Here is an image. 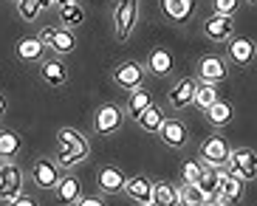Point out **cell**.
Here are the masks:
<instances>
[{
	"instance_id": "277c9868",
	"label": "cell",
	"mask_w": 257,
	"mask_h": 206,
	"mask_svg": "<svg viewBox=\"0 0 257 206\" xmlns=\"http://www.w3.org/2000/svg\"><path fill=\"white\" fill-rule=\"evenodd\" d=\"M198 155H201V161L209 164V167H226L229 155H232V144H229L223 136H209V138H204Z\"/></svg>"
},
{
	"instance_id": "603a6c76",
	"label": "cell",
	"mask_w": 257,
	"mask_h": 206,
	"mask_svg": "<svg viewBox=\"0 0 257 206\" xmlns=\"http://www.w3.org/2000/svg\"><path fill=\"white\" fill-rule=\"evenodd\" d=\"M254 43L246 37H232L229 40V57H232V62H237V65H249L251 60H254Z\"/></svg>"
},
{
	"instance_id": "2e32d148",
	"label": "cell",
	"mask_w": 257,
	"mask_h": 206,
	"mask_svg": "<svg viewBox=\"0 0 257 206\" xmlns=\"http://www.w3.org/2000/svg\"><path fill=\"white\" fill-rule=\"evenodd\" d=\"M124 195H127L133 203H139V206L153 203V181L147 175L127 178V181H124Z\"/></svg>"
},
{
	"instance_id": "5bb4252c",
	"label": "cell",
	"mask_w": 257,
	"mask_h": 206,
	"mask_svg": "<svg viewBox=\"0 0 257 206\" xmlns=\"http://www.w3.org/2000/svg\"><path fill=\"white\" fill-rule=\"evenodd\" d=\"M159 136H161V141H164L167 147H173V150H184L187 141H189V130H187V124H184L181 119H164Z\"/></svg>"
},
{
	"instance_id": "6da1fadb",
	"label": "cell",
	"mask_w": 257,
	"mask_h": 206,
	"mask_svg": "<svg viewBox=\"0 0 257 206\" xmlns=\"http://www.w3.org/2000/svg\"><path fill=\"white\" fill-rule=\"evenodd\" d=\"M57 144H60V155H57V164L60 167H76L79 161L88 158L91 147H88V138L74 127H60L57 130Z\"/></svg>"
},
{
	"instance_id": "74e56055",
	"label": "cell",
	"mask_w": 257,
	"mask_h": 206,
	"mask_svg": "<svg viewBox=\"0 0 257 206\" xmlns=\"http://www.w3.org/2000/svg\"><path fill=\"white\" fill-rule=\"evenodd\" d=\"M3 113H6V96L0 93V119H3Z\"/></svg>"
},
{
	"instance_id": "4316f807",
	"label": "cell",
	"mask_w": 257,
	"mask_h": 206,
	"mask_svg": "<svg viewBox=\"0 0 257 206\" xmlns=\"http://www.w3.org/2000/svg\"><path fill=\"white\" fill-rule=\"evenodd\" d=\"M164 119H167L164 110H161V107L156 105V102H153V105L147 107V110H144L142 116H139L136 122H139V127H142L144 133H159L161 124H164Z\"/></svg>"
},
{
	"instance_id": "ba28073f",
	"label": "cell",
	"mask_w": 257,
	"mask_h": 206,
	"mask_svg": "<svg viewBox=\"0 0 257 206\" xmlns=\"http://www.w3.org/2000/svg\"><path fill=\"white\" fill-rule=\"evenodd\" d=\"M62 178V167L51 158H37L31 167V181L37 183L40 189H54Z\"/></svg>"
},
{
	"instance_id": "30bf717a",
	"label": "cell",
	"mask_w": 257,
	"mask_h": 206,
	"mask_svg": "<svg viewBox=\"0 0 257 206\" xmlns=\"http://www.w3.org/2000/svg\"><path fill=\"white\" fill-rule=\"evenodd\" d=\"M204 34L212 43H229V40L234 37V17L215 15V12H212V17L204 20Z\"/></svg>"
},
{
	"instance_id": "8992f818",
	"label": "cell",
	"mask_w": 257,
	"mask_h": 206,
	"mask_svg": "<svg viewBox=\"0 0 257 206\" xmlns=\"http://www.w3.org/2000/svg\"><path fill=\"white\" fill-rule=\"evenodd\" d=\"M144 77H147V68H144L142 62H136V60H127V62H121V65L113 68V82L119 85V88H124V91L142 88Z\"/></svg>"
},
{
	"instance_id": "60d3db41",
	"label": "cell",
	"mask_w": 257,
	"mask_h": 206,
	"mask_svg": "<svg viewBox=\"0 0 257 206\" xmlns=\"http://www.w3.org/2000/svg\"><path fill=\"white\" fill-rule=\"evenodd\" d=\"M147 206H156V203H147Z\"/></svg>"
},
{
	"instance_id": "1f68e13d",
	"label": "cell",
	"mask_w": 257,
	"mask_h": 206,
	"mask_svg": "<svg viewBox=\"0 0 257 206\" xmlns=\"http://www.w3.org/2000/svg\"><path fill=\"white\" fill-rule=\"evenodd\" d=\"M40 12H43V9H40L37 0H17V15L23 17L26 23H34L40 17Z\"/></svg>"
},
{
	"instance_id": "4dcf8cb0",
	"label": "cell",
	"mask_w": 257,
	"mask_h": 206,
	"mask_svg": "<svg viewBox=\"0 0 257 206\" xmlns=\"http://www.w3.org/2000/svg\"><path fill=\"white\" fill-rule=\"evenodd\" d=\"M178 198H181V206H204L206 195L201 192V186H198V183H181Z\"/></svg>"
},
{
	"instance_id": "f1b7e54d",
	"label": "cell",
	"mask_w": 257,
	"mask_h": 206,
	"mask_svg": "<svg viewBox=\"0 0 257 206\" xmlns=\"http://www.w3.org/2000/svg\"><path fill=\"white\" fill-rule=\"evenodd\" d=\"M17 153H20V136L15 130H0V158L12 161Z\"/></svg>"
},
{
	"instance_id": "ffe728a7",
	"label": "cell",
	"mask_w": 257,
	"mask_h": 206,
	"mask_svg": "<svg viewBox=\"0 0 257 206\" xmlns=\"http://www.w3.org/2000/svg\"><path fill=\"white\" fill-rule=\"evenodd\" d=\"M17 60H23V62H40L43 60V54H46V43L40 37H23V40H17Z\"/></svg>"
},
{
	"instance_id": "3957f363",
	"label": "cell",
	"mask_w": 257,
	"mask_h": 206,
	"mask_svg": "<svg viewBox=\"0 0 257 206\" xmlns=\"http://www.w3.org/2000/svg\"><path fill=\"white\" fill-rule=\"evenodd\" d=\"M23 192V172L15 161H3L0 164V203L15 200Z\"/></svg>"
},
{
	"instance_id": "ab89813d",
	"label": "cell",
	"mask_w": 257,
	"mask_h": 206,
	"mask_svg": "<svg viewBox=\"0 0 257 206\" xmlns=\"http://www.w3.org/2000/svg\"><path fill=\"white\" fill-rule=\"evenodd\" d=\"M57 3H74V0H57ZM76 3H79V0H76Z\"/></svg>"
},
{
	"instance_id": "d590c367",
	"label": "cell",
	"mask_w": 257,
	"mask_h": 206,
	"mask_svg": "<svg viewBox=\"0 0 257 206\" xmlns=\"http://www.w3.org/2000/svg\"><path fill=\"white\" fill-rule=\"evenodd\" d=\"M76 206H105V200L96 198V195H91V198H79V200H76Z\"/></svg>"
},
{
	"instance_id": "44dd1931",
	"label": "cell",
	"mask_w": 257,
	"mask_h": 206,
	"mask_svg": "<svg viewBox=\"0 0 257 206\" xmlns=\"http://www.w3.org/2000/svg\"><path fill=\"white\" fill-rule=\"evenodd\" d=\"M175 68V60L173 54L167 51V48H153L150 51V60H147V71L156 74V77H170Z\"/></svg>"
},
{
	"instance_id": "cb8c5ba5",
	"label": "cell",
	"mask_w": 257,
	"mask_h": 206,
	"mask_svg": "<svg viewBox=\"0 0 257 206\" xmlns=\"http://www.w3.org/2000/svg\"><path fill=\"white\" fill-rule=\"evenodd\" d=\"M153 203L156 206H181L178 186H173L170 181H156L153 183Z\"/></svg>"
},
{
	"instance_id": "d6986e66",
	"label": "cell",
	"mask_w": 257,
	"mask_h": 206,
	"mask_svg": "<svg viewBox=\"0 0 257 206\" xmlns=\"http://www.w3.org/2000/svg\"><path fill=\"white\" fill-rule=\"evenodd\" d=\"M195 9H198L195 0H161V12L173 23H189L192 15H195Z\"/></svg>"
},
{
	"instance_id": "9c48e42d",
	"label": "cell",
	"mask_w": 257,
	"mask_h": 206,
	"mask_svg": "<svg viewBox=\"0 0 257 206\" xmlns=\"http://www.w3.org/2000/svg\"><path fill=\"white\" fill-rule=\"evenodd\" d=\"M195 91H198V79L184 77L167 91V102H170V107H175V110H184V107L195 105Z\"/></svg>"
},
{
	"instance_id": "4fadbf2b",
	"label": "cell",
	"mask_w": 257,
	"mask_h": 206,
	"mask_svg": "<svg viewBox=\"0 0 257 206\" xmlns=\"http://www.w3.org/2000/svg\"><path fill=\"white\" fill-rule=\"evenodd\" d=\"M124 181H127V175L119 167H113V164H107V167H102L96 172V186L102 195H119V192H124Z\"/></svg>"
},
{
	"instance_id": "d4e9b609",
	"label": "cell",
	"mask_w": 257,
	"mask_h": 206,
	"mask_svg": "<svg viewBox=\"0 0 257 206\" xmlns=\"http://www.w3.org/2000/svg\"><path fill=\"white\" fill-rule=\"evenodd\" d=\"M218 181H220V167L204 164V167H201V178H198V186H201V192L206 195V200L218 198Z\"/></svg>"
},
{
	"instance_id": "8d00e7d4",
	"label": "cell",
	"mask_w": 257,
	"mask_h": 206,
	"mask_svg": "<svg viewBox=\"0 0 257 206\" xmlns=\"http://www.w3.org/2000/svg\"><path fill=\"white\" fill-rule=\"evenodd\" d=\"M37 3H40V9H43V12H46V9H51L54 3H57V0H37Z\"/></svg>"
},
{
	"instance_id": "7a4b0ae2",
	"label": "cell",
	"mask_w": 257,
	"mask_h": 206,
	"mask_svg": "<svg viewBox=\"0 0 257 206\" xmlns=\"http://www.w3.org/2000/svg\"><path fill=\"white\" fill-rule=\"evenodd\" d=\"M226 169H229V172H234L243 183L254 181V178H257V153H254V150H249V147H232V155H229Z\"/></svg>"
},
{
	"instance_id": "f546056e",
	"label": "cell",
	"mask_w": 257,
	"mask_h": 206,
	"mask_svg": "<svg viewBox=\"0 0 257 206\" xmlns=\"http://www.w3.org/2000/svg\"><path fill=\"white\" fill-rule=\"evenodd\" d=\"M218 99H220L218 85H212V82H198V91H195V107L206 110V107L215 105Z\"/></svg>"
},
{
	"instance_id": "d6a6232c",
	"label": "cell",
	"mask_w": 257,
	"mask_h": 206,
	"mask_svg": "<svg viewBox=\"0 0 257 206\" xmlns=\"http://www.w3.org/2000/svg\"><path fill=\"white\" fill-rule=\"evenodd\" d=\"M201 167H204V161H195L189 158L181 164V181L184 183H198V178H201Z\"/></svg>"
},
{
	"instance_id": "83f0119b",
	"label": "cell",
	"mask_w": 257,
	"mask_h": 206,
	"mask_svg": "<svg viewBox=\"0 0 257 206\" xmlns=\"http://www.w3.org/2000/svg\"><path fill=\"white\" fill-rule=\"evenodd\" d=\"M60 20L65 29H76V26L85 23V9L79 3H60Z\"/></svg>"
},
{
	"instance_id": "e0dca14e",
	"label": "cell",
	"mask_w": 257,
	"mask_h": 206,
	"mask_svg": "<svg viewBox=\"0 0 257 206\" xmlns=\"http://www.w3.org/2000/svg\"><path fill=\"white\" fill-rule=\"evenodd\" d=\"M82 198V181L76 175H62L60 183L54 186V200L60 206H71Z\"/></svg>"
},
{
	"instance_id": "8fae6325",
	"label": "cell",
	"mask_w": 257,
	"mask_h": 206,
	"mask_svg": "<svg viewBox=\"0 0 257 206\" xmlns=\"http://www.w3.org/2000/svg\"><path fill=\"white\" fill-rule=\"evenodd\" d=\"M124 122V110L116 105H102L96 110V119H93V130H96L99 136H113L116 130L121 127Z\"/></svg>"
},
{
	"instance_id": "e575fe53",
	"label": "cell",
	"mask_w": 257,
	"mask_h": 206,
	"mask_svg": "<svg viewBox=\"0 0 257 206\" xmlns=\"http://www.w3.org/2000/svg\"><path fill=\"white\" fill-rule=\"evenodd\" d=\"M6 206H40V203H37L34 198H31V195H23V192H20V195H17L15 200H9Z\"/></svg>"
},
{
	"instance_id": "484cf974",
	"label": "cell",
	"mask_w": 257,
	"mask_h": 206,
	"mask_svg": "<svg viewBox=\"0 0 257 206\" xmlns=\"http://www.w3.org/2000/svg\"><path fill=\"white\" fill-rule=\"evenodd\" d=\"M153 105V93L147 91V88H133V91H130V99H127V113L133 116V119H139V116L144 113V110H147V107Z\"/></svg>"
},
{
	"instance_id": "7402d4cb",
	"label": "cell",
	"mask_w": 257,
	"mask_h": 206,
	"mask_svg": "<svg viewBox=\"0 0 257 206\" xmlns=\"http://www.w3.org/2000/svg\"><path fill=\"white\" fill-rule=\"evenodd\" d=\"M206 119H209L212 127H226V124H232L234 119V107L229 99H218L215 105L206 107Z\"/></svg>"
},
{
	"instance_id": "9a60e30c",
	"label": "cell",
	"mask_w": 257,
	"mask_h": 206,
	"mask_svg": "<svg viewBox=\"0 0 257 206\" xmlns=\"http://www.w3.org/2000/svg\"><path fill=\"white\" fill-rule=\"evenodd\" d=\"M226 77H229L226 60H220V57H204V60L198 62V82L220 85V82H226Z\"/></svg>"
},
{
	"instance_id": "836d02e7",
	"label": "cell",
	"mask_w": 257,
	"mask_h": 206,
	"mask_svg": "<svg viewBox=\"0 0 257 206\" xmlns=\"http://www.w3.org/2000/svg\"><path fill=\"white\" fill-rule=\"evenodd\" d=\"M237 9H240V0H212V12H215V15L234 17Z\"/></svg>"
},
{
	"instance_id": "ac0fdd59",
	"label": "cell",
	"mask_w": 257,
	"mask_h": 206,
	"mask_svg": "<svg viewBox=\"0 0 257 206\" xmlns=\"http://www.w3.org/2000/svg\"><path fill=\"white\" fill-rule=\"evenodd\" d=\"M40 77H43L46 85L60 88V85L68 82V68H65V62H62L60 57H48V60L40 62Z\"/></svg>"
},
{
	"instance_id": "52a82bcc",
	"label": "cell",
	"mask_w": 257,
	"mask_h": 206,
	"mask_svg": "<svg viewBox=\"0 0 257 206\" xmlns=\"http://www.w3.org/2000/svg\"><path fill=\"white\" fill-rule=\"evenodd\" d=\"M43 43H46V48H51L54 54H71L76 48V37L71 29H54V26H48V29H40L37 34Z\"/></svg>"
},
{
	"instance_id": "b9f144b4",
	"label": "cell",
	"mask_w": 257,
	"mask_h": 206,
	"mask_svg": "<svg viewBox=\"0 0 257 206\" xmlns=\"http://www.w3.org/2000/svg\"><path fill=\"white\" fill-rule=\"evenodd\" d=\"M218 206H223V203H218Z\"/></svg>"
},
{
	"instance_id": "f35d334b",
	"label": "cell",
	"mask_w": 257,
	"mask_h": 206,
	"mask_svg": "<svg viewBox=\"0 0 257 206\" xmlns=\"http://www.w3.org/2000/svg\"><path fill=\"white\" fill-rule=\"evenodd\" d=\"M240 3H249V6H257V0H240Z\"/></svg>"
},
{
	"instance_id": "7c38bea8",
	"label": "cell",
	"mask_w": 257,
	"mask_h": 206,
	"mask_svg": "<svg viewBox=\"0 0 257 206\" xmlns=\"http://www.w3.org/2000/svg\"><path fill=\"white\" fill-rule=\"evenodd\" d=\"M218 200L223 206H234L243 200V181L223 167H220V181H218Z\"/></svg>"
},
{
	"instance_id": "5b68a950",
	"label": "cell",
	"mask_w": 257,
	"mask_h": 206,
	"mask_svg": "<svg viewBox=\"0 0 257 206\" xmlns=\"http://www.w3.org/2000/svg\"><path fill=\"white\" fill-rule=\"evenodd\" d=\"M139 20V0H116L113 23H116V37L124 43L130 37V31L136 29Z\"/></svg>"
}]
</instances>
